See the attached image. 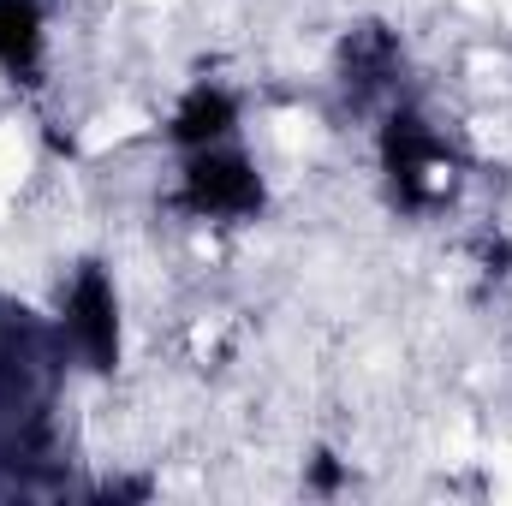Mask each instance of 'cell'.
Masks as SVG:
<instances>
[{"label":"cell","instance_id":"1","mask_svg":"<svg viewBox=\"0 0 512 506\" xmlns=\"http://www.w3.org/2000/svg\"><path fill=\"white\" fill-rule=\"evenodd\" d=\"M173 203L197 227H251L268 209V173L245 149V137H227V143H209V149H185Z\"/></svg>","mask_w":512,"mask_h":506},{"label":"cell","instance_id":"2","mask_svg":"<svg viewBox=\"0 0 512 506\" xmlns=\"http://www.w3.org/2000/svg\"><path fill=\"white\" fill-rule=\"evenodd\" d=\"M60 358L90 376H114L126 364V298L108 262H78L60 286Z\"/></svg>","mask_w":512,"mask_h":506},{"label":"cell","instance_id":"3","mask_svg":"<svg viewBox=\"0 0 512 506\" xmlns=\"http://www.w3.org/2000/svg\"><path fill=\"white\" fill-rule=\"evenodd\" d=\"M382 179L393 191V203L405 209H429L447 197L453 185V155H447V137L429 126L423 114L411 108H393L382 126Z\"/></svg>","mask_w":512,"mask_h":506},{"label":"cell","instance_id":"4","mask_svg":"<svg viewBox=\"0 0 512 506\" xmlns=\"http://www.w3.org/2000/svg\"><path fill=\"white\" fill-rule=\"evenodd\" d=\"M227 137H245V96L221 78H191L161 120V143L173 155H185V149L227 143Z\"/></svg>","mask_w":512,"mask_h":506},{"label":"cell","instance_id":"5","mask_svg":"<svg viewBox=\"0 0 512 506\" xmlns=\"http://www.w3.org/2000/svg\"><path fill=\"white\" fill-rule=\"evenodd\" d=\"M54 60V6L48 0H0V78L36 90Z\"/></svg>","mask_w":512,"mask_h":506}]
</instances>
